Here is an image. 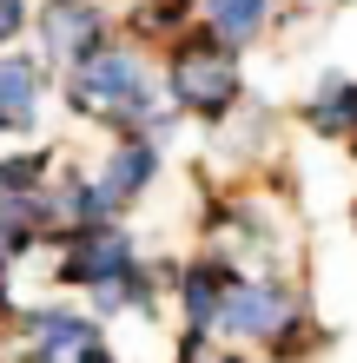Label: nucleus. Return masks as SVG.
I'll list each match as a JSON object with an SVG mask.
<instances>
[{
  "label": "nucleus",
  "instance_id": "obj_1",
  "mask_svg": "<svg viewBox=\"0 0 357 363\" xmlns=\"http://www.w3.org/2000/svg\"><path fill=\"white\" fill-rule=\"evenodd\" d=\"M79 113H99V119H126V125H145L153 119V99H145V79H139V60L119 53V47H93L79 53L73 67V93H67Z\"/></svg>",
  "mask_w": 357,
  "mask_h": 363
},
{
  "label": "nucleus",
  "instance_id": "obj_2",
  "mask_svg": "<svg viewBox=\"0 0 357 363\" xmlns=\"http://www.w3.org/2000/svg\"><path fill=\"white\" fill-rule=\"evenodd\" d=\"M172 99L205 113V119H219L225 106L238 99V53L225 47L219 33H192L172 53Z\"/></svg>",
  "mask_w": 357,
  "mask_h": 363
},
{
  "label": "nucleus",
  "instance_id": "obj_3",
  "mask_svg": "<svg viewBox=\"0 0 357 363\" xmlns=\"http://www.w3.org/2000/svg\"><path fill=\"white\" fill-rule=\"evenodd\" d=\"M298 317V297H291L285 284H225L219 291V311L212 324L232 330V337H285V324Z\"/></svg>",
  "mask_w": 357,
  "mask_h": 363
},
{
  "label": "nucleus",
  "instance_id": "obj_4",
  "mask_svg": "<svg viewBox=\"0 0 357 363\" xmlns=\"http://www.w3.org/2000/svg\"><path fill=\"white\" fill-rule=\"evenodd\" d=\"M27 330L40 337L33 363H106V350H99V337H93L87 324H79L73 311H40Z\"/></svg>",
  "mask_w": 357,
  "mask_h": 363
},
{
  "label": "nucleus",
  "instance_id": "obj_5",
  "mask_svg": "<svg viewBox=\"0 0 357 363\" xmlns=\"http://www.w3.org/2000/svg\"><path fill=\"white\" fill-rule=\"evenodd\" d=\"M40 40H47V53H93L99 47V7L93 0H53L40 13Z\"/></svg>",
  "mask_w": 357,
  "mask_h": 363
},
{
  "label": "nucleus",
  "instance_id": "obj_6",
  "mask_svg": "<svg viewBox=\"0 0 357 363\" xmlns=\"http://www.w3.org/2000/svg\"><path fill=\"white\" fill-rule=\"evenodd\" d=\"M60 271H67L73 284H99V291H106V284H119V277H133V245H126V238H79L73 258Z\"/></svg>",
  "mask_w": 357,
  "mask_h": 363
},
{
  "label": "nucleus",
  "instance_id": "obj_7",
  "mask_svg": "<svg viewBox=\"0 0 357 363\" xmlns=\"http://www.w3.org/2000/svg\"><path fill=\"white\" fill-rule=\"evenodd\" d=\"M153 165H159V152H153V139H119V152H113V165H106V172H99V199H106V211L113 205H126V199H133V191H145V179H153Z\"/></svg>",
  "mask_w": 357,
  "mask_h": 363
},
{
  "label": "nucleus",
  "instance_id": "obj_8",
  "mask_svg": "<svg viewBox=\"0 0 357 363\" xmlns=\"http://www.w3.org/2000/svg\"><path fill=\"white\" fill-rule=\"evenodd\" d=\"M265 7H271V0H205V13H212V33L225 40V47H245V40L265 27Z\"/></svg>",
  "mask_w": 357,
  "mask_h": 363
},
{
  "label": "nucleus",
  "instance_id": "obj_9",
  "mask_svg": "<svg viewBox=\"0 0 357 363\" xmlns=\"http://www.w3.org/2000/svg\"><path fill=\"white\" fill-rule=\"evenodd\" d=\"M232 284V271L225 264H192L179 277V297H185V317L192 324H212V311H219V291Z\"/></svg>",
  "mask_w": 357,
  "mask_h": 363
},
{
  "label": "nucleus",
  "instance_id": "obj_10",
  "mask_svg": "<svg viewBox=\"0 0 357 363\" xmlns=\"http://www.w3.org/2000/svg\"><path fill=\"white\" fill-rule=\"evenodd\" d=\"M311 125H318V133H344V125H357V86L324 79L318 99H311Z\"/></svg>",
  "mask_w": 357,
  "mask_h": 363
},
{
  "label": "nucleus",
  "instance_id": "obj_11",
  "mask_svg": "<svg viewBox=\"0 0 357 363\" xmlns=\"http://www.w3.org/2000/svg\"><path fill=\"white\" fill-rule=\"evenodd\" d=\"M40 172H47V159H0V191H13V199H20V191H33L40 185Z\"/></svg>",
  "mask_w": 357,
  "mask_h": 363
},
{
  "label": "nucleus",
  "instance_id": "obj_12",
  "mask_svg": "<svg viewBox=\"0 0 357 363\" xmlns=\"http://www.w3.org/2000/svg\"><path fill=\"white\" fill-rule=\"evenodd\" d=\"M20 27H27V0H0V47H7Z\"/></svg>",
  "mask_w": 357,
  "mask_h": 363
},
{
  "label": "nucleus",
  "instance_id": "obj_13",
  "mask_svg": "<svg viewBox=\"0 0 357 363\" xmlns=\"http://www.w3.org/2000/svg\"><path fill=\"white\" fill-rule=\"evenodd\" d=\"M225 363H238V357H225Z\"/></svg>",
  "mask_w": 357,
  "mask_h": 363
}]
</instances>
